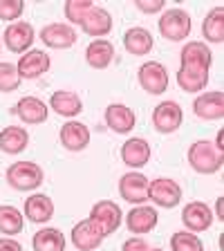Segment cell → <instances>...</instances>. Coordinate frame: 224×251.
<instances>
[{
    "label": "cell",
    "mask_w": 224,
    "mask_h": 251,
    "mask_svg": "<svg viewBox=\"0 0 224 251\" xmlns=\"http://www.w3.org/2000/svg\"><path fill=\"white\" fill-rule=\"evenodd\" d=\"M213 65L211 47L202 41H191L179 52V70H177V85L184 92L193 94L202 92L209 85V72Z\"/></svg>",
    "instance_id": "cell-1"
},
{
    "label": "cell",
    "mask_w": 224,
    "mask_h": 251,
    "mask_svg": "<svg viewBox=\"0 0 224 251\" xmlns=\"http://www.w3.org/2000/svg\"><path fill=\"white\" fill-rule=\"evenodd\" d=\"M186 157H188L191 168H193L195 173H199V175H213L224 164V152L218 151L211 139L193 141L186 152Z\"/></svg>",
    "instance_id": "cell-2"
},
{
    "label": "cell",
    "mask_w": 224,
    "mask_h": 251,
    "mask_svg": "<svg viewBox=\"0 0 224 251\" xmlns=\"http://www.w3.org/2000/svg\"><path fill=\"white\" fill-rule=\"evenodd\" d=\"M5 179L11 188L27 193V191H34L41 186L45 179V173L36 162H16L7 168Z\"/></svg>",
    "instance_id": "cell-3"
},
{
    "label": "cell",
    "mask_w": 224,
    "mask_h": 251,
    "mask_svg": "<svg viewBox=\"0 0 224 251\" xmlns=\"http://www.w3.org/2000/svg\"><path fill=\"white\" fill-rule=\"evenodd\" d=\"M191 29H193V21L188 11L179 9V7H173V9H166L159 18V34H162L166 41L179 43L184 38L191 36Z\"/></svg>",
    "instance_id": "cell-4"
},
{
    "label": "cell",
    "mask_w": 224,
    "mask_h": 251,
    "mask_svg": "<svg viewBox=\"0 0 224 251\" xmlns=\"http://www.w3.org/2000/svg\"><path fill=\"white\" fill-rule=\"evenodd\" d=\"M88 220L103 233V238H108V235H112L121 226L124 213H121V206L117 202H112V200H101V202H97L92 206Z\"/></svg>",
    "instance_id": "cell-5"
},
{
    "label": "cell",
    "mask_w": 224,
    "mask_h": 251,
    "mask_svg": "<svg viewBox=\"0 0 224 251\" xmlns=\"http://www.w3.org/2000/svg\"><path fill=\"white\" fill-rule=\"evenodd\" d=\"M148 200L159 209H175L182 202V186L171 177H157L148 184Z\"/></svg>",
    "instance_id": "cell-6"
},
{
    "label": "cell",
    "mask_w": 224,
    "mask_h": 251,
    "mask_svg": "<svg viewBox=\"0 0 224 251\" xmlns=\"http://www.w3.org/2000/svg\"><path fill=\"white\" fill-rule=\"evenodd\" d=\"M184 121V110L177 101H162L152 108V126L157 132L162 135H171V132L179 130V126Z\"/></svg>",
    "instance_id": "cell-7"
},
{
    "label": "cell",
    "mask_w": 224,
    "mask_h": 251,
    "mask_svg": "<svg viewBox=\"0 0 224 251\" xmlns=\"http://www.w3.org/2000/svg\"><path fill=\"white\" fill-rule=\"evenodd\" d=\"M139 85L148 94H164L168 90V70L159 61H146L137 72Z\"/></svg>",
    "instance_id": "cell-8"
},
{
    "label": "cell",
    "mask_w": 224,
    "mask_h": 251,
    "mask_svg": "<svg viewBox=\"0 0 224 251\" xmlns=\"http://www.w3.org/2000/svg\"><path fill=\"white\" fill-rule=\"evenodd\" d=\"M148 184H150V179L139 171H130V173H125V175H121V179H119L121 200L135 204V206L148 202Z\"/></svg>",
    "instance_id": "cell-9"
},
{
    "label": "cell",
    "mask_w": 224,
    "mask_h": 251,
    "mask_svg": "<svg viewBox=\"0 0 224 251\" xmlns=\"http://www.w3.org/2000/svg\"><path fill=\"white\" fill-rule=\"evenodd\" d=\"M2 41H5L7 50L14 54H25L27 50H31L34 41H36V31L31 27V23L18 21L7 25L5 34H2Z\"/></svg>",
    "instance_id": "cell-10"
},
{
    "label": "cell",
    "mask_w": 224,
    "mask_h": 251,
    "mask_svg": "<svg viewBox=\"0 0 224 251\" xmlns=\"http://www.w3.org/2000/svg\"><path fill=\"white\" fill-rule=\"evenodd\" d=\"M213 211H211L209 204L204 202H188L182 209V222L186 226V231L191 233H202V231H209L213 225Z\"/></svg>",
    "instance_id": "cell-11"
},
{
    "label": "cell",
    "mask_w": 224,
    "mask_h": 251,
    "mask_svg": "<svg viewBox=\"0 0 224 251\" xmlns=\"http://www.w3.org/2000/svg\"><path fill=\"white\" fill-rule=\"evenodd\" d=\"M125 226L128 231L135 235H146L159 222V213H157L155 206H146V204H139V206H132L128 213L124 215Z\"/></svg>",
    "instance_id": "cell-12"
},
{
    "label": "cell",
    "mask_w": 224,
    "mask_h": 251,
    "mask_svg": "<svg viewBox=\"0 0 224 251\" xmlns=\"http://www.w3.org/2000/svg\"><path fill=\"white\" fill-rule=\"evenodd\" d=\"M50 68H52L50 54L43 52V50H34V47L27 50L16 63V70H18L21 78H41Z\"/></svg>",
    "instance_id": "cell-13"
},
{
    "label": "cell",
    "mask_w": 224,
    "mask_h": 251,
    "mask_svg": "<svg viewBox=\"0 0 224 251\" xmlns=\"http://www.w3.org/2000/svg\"><path fill=\"white\" fill-rule=\"evenodd\" d=\"M193 112L204 121H218L224 117V94L220 90L202 92L193 101Z\"/></svg>",
    "instance_id": "cell-14"
},
{
    "label": "cell",
    "mask_w": 224,
    "mask_h": 251,
    "mask_svg": "<svg viewBox=\"0 0 224 251\" xmlns=\"http://www.w3.org/2000/svg\"><path fill=\"white\" fill-rule=\"evenodd\" d=\"M11 112H16V115L21 117L23 124L38 126V124H45L47 121V117H50V105L43 99H38V97H23V99L11 108Z\"/></svg>",
    "instance_id": "cell-15"
},
{
    "label": "cell",
    "mask_w": 224,
    "mask_h": 251,
    "mask_svg": "<svg viewBox=\"0 0 224 251\" xmlns=\"http://www.w3.org/2000/svg\"><path fill=\"white\" fill-rule=\"evenodd\" d=\"M105 117V126L117 135H128L137 124V115L135 110H130L124 103H110L103 112Z\"/></svg>",
    "instance_id": "cell-16"
},
{
    "label": "cell",
    "mask_w": 224,
    "mask_h": 251,
    "mask_svg": "<svg viewBox=\"0 0 224 251\" xmlns=\"http://www.w3.org/2000/svg\"><path fill=\"white\" fill-rule=\"evenodd\" d=\"M38 38L52 50H68L76 43V31L68 23H52V25L43 27Z\"/></svg>",
    "instance_id": "cell-17"
},
{
    "label": "cell",
    "mask_w": 224,
    "mask_h": 251,
    "mask_svg": "<svg viewBox=\"0 0 224 251\" xmlns=\"http://www.w3.org/2000/svg\"><path fill=\"white\" fill-rule=\"evenodd\" d=\"M58 139H61V146L70 152H78L88 148L90 144V128L81 121H68V124L61 126V132H58Z\"/></svg>",
    "instance_id": "cell-18"
},
{
    "label": "cell",
    "mask_w": 224,
    "mask_h": 251,
    "mask_svg": "<svg viewBox=\"0 0 224 251\" xmlns=\"http://www.w3.org/2000/svg\"><path fill=\"white\" fill-rule=\"evenodd\" d=\"M70 240H72V245L76 247L78 251H94L103 242V233H101L90 220H81V222H76V225L72 226Z\"/></svg>",
    "instance_id": "cell-19"
},
{
    "label": "cell",
    "mask_w": 224,
    "mask_h": 251,
    "mask_svg": "<svg viewBox=\"0 0 224 251\" xmlns=\"http://www.w3.org/2000/svg\"><path fill=\"white\" fill-rule=\"evenodd\" d=\"M121 162L130 168H144L150 162V144L144 137H130L121 146Z\"/></svg>",
    "instance_id": "cell-20"
},
{
    "label": "cell",
    "mask_w": 224,
    "mask_h": 251,
    "mask_svg": "<svg viewBox=\"0 0 224 251\" xmlns=\"http://www.w3.org/2000/svg\"><path fill=\"white\" fill-rule=\"evenodd\" d=\"M81 27H83V31L88 34V36L103 38V36H108L110 31H112V16H110L108 9L94 5L92 9L83 16Z\"/></svg>",
    "instance_id": "cell-21"
},
{
    "label": "cell",
    "mask_w": 224,
    "mask_h": 251,
    "mask_svg": "<svg viewBox=\"0 0 224 251\" xmlns=\"http://www.w3.org/2000/svg\"><path fill=\"white\" fill-rule=\"evenodd\" d=\"M54 215V202L45 193H34L25 200V218L34 225H45Z\"/></svg>",
    "instance_id": "cell-22"
},
{
    "label": "cell",
    "mask_w": 224,
    "mask_h": 251,
    "mask_svg": "<svg viewBox=\"0 0 224 251\" xmlns=\"http://www.w3.org/2000/svg\"><path fill=\"white\" fill-rule=\"evenodd\" d=\"M124 47L125 52L132 54V56H146L155 47V38H152V34L146 27H130L124 34Z\"/></svg>",
    "instance_id": "cell-23"
},
{
    "label": "cell",
    "mask_w": 224,
    "mask_h": 251,
    "mask_svg": "<svg viewBox=\"0 0 224 251\" xmlns=\"http://www.w3.org/2000/svg\"><path fill=\"white\" fill-rule=\"evenodd\" d=\"M50 108H52L56 115L65 117V119H72V117L83 112V101H81V97H78L76 92L56 90V92L50 97Z\"/></svg>",
    "instance_id": "cell-24"
},
{
    "label": "cell",
    "mask_w": 224,
    "mask_h": 251,
    "mask_svg": "<svg viewBox=\"0 0 224 251\" xmlns=\"http://www.w3.org/2000/svg\"><path fill=\"white\" fill-rule=\"evenodd\" d=\"M112 58H115V45L105 38H94L85 47V61L94 70H105L112 63Z\"/></svg>",
    "instance_id": "cell-25"
},
{
    "label": "cell",
    "mask_w": 224,
    "mask_h": 251,
    "mask_svg": "<svg viewBox=\"0 0 224 251\" xmlns=\"http://www.w3.org/2000/svg\"><path fill=\"white\" fill-rule=\"evenodd\" d=\"M29 146V132L23 126H7L0 130V151L7 155H18Z\"/></svg>",
    "instance_id": "cell-26"
},
{
    "label": "cell",
    "mask_w": 224,
    "mask_h": 251,
    "mask_svg": "<svg viewBox=\"0 0 224 251\" xmlns=\"http://www.w3.org/2000/svg\"><path fill=\"white\" fill-rule=\"evenodd\" d=\"M34 251H65V235L61 229L54 226H43L31 238Z\"/></svg>",
    "instance_id": "cell-27"
},
{
    "label": "cell",
    "mask_w": 224,
    "mask_h": 251,
    "mask_svg": "<svg viewBox=\"0 0 224 251\" xmlns=\"http://www.w3.org/2000/svg\"><path fill=\"white\" fill-rule=\"evenodd\" d=\"M202 36L209 43H222L224 41V9L213 7L202 21Z\"/></svg>",
    "instance_id": "cell-28"
},
{
    "label": "cell",
    "mask_w": 224,
    "mask_h": 251,
    "mask_svg": "<svg viewBox=\"0 0 224 251\" xmlns=\"http://www.w3.org/2000/svg\"><path fill=\"white\" fill-rule=\"evenodd\" d=\"M23 226H25V215L11 204H2L0 206V233L18 235L23 231Z\"/></svg>",
    "instance_id": "cell-29"
},
{
    "label": "cell",
    "mask_w": 224,
    "mask_h": 251,
    "mask_svg": "<svg viewBox=\"0 0 224 251\" xmlns=\"http://www.w3.org/2000/svg\"><path fill=\"white\" fill-rule=\"evenodd\" d=\"M171 249L173 251H204V242L199 235L184 229V231H175V233H173Z\"/></svg>",
    "instance_id": "cell-30"
},
{
    "label": "cell",
    "mask_w": 224,
    "mask_h": 251,
    "mask_svg": "<svg viewBox=\"0 0 224 251\" xmlns=\"http://www.w3.org/2000/svg\"><path fill=\"white\" fill-rule=\"evenodd\" d=\"M21 74L14 63H0V92H14L21 88Z\"/></svg>",
    "instance_id": "cell-31"
},
{
    "label": "cell",
    "mask_w": 224,
    "mask_h": 251,
    "mask_svg": "<svg viewBox=\"0 0 224 251\" xmlns=\"http://www.w3.org/2000/svg\"><path fill=\"white\" fill-rule=\"evenodd\" d=\"M94 7L92 0H68L65 2V18H68L72 25H81L83 16L88 14Z\"/></svg>",
    "instance_id": "cell-32"
},
{
    "label": "cell",
    "mask_w": 224,
    "mask_h": 251,
    "mask_svg": "<svg viewBox=\"0 0 224 251\" xmlns=\"http://www.w3.org/2000/svg\"><path fill=\"white\" fill-rule=\"evenodd\" d=\"M25 11L23 0H0V21H18Z\"/></svg>",
    "instance_id": "cell-33"
},
{
    "label": "cell",
    "mask_w": 224,
    "mask_h": 251,
    "mask_svg": "<svg viewBox=\"0 0 224 251\" xmlns=\"http://www.w3.org/2000/svg\"><path fill=\"white\" fill-rule=\"evenodd\" d=\"M135 5L141 14H157V11H162L166 7V2L164 0H137Z\"/></svg>",
    "instance_id": "cell-34"
},
{
    "label": "cell",
    "mask_w": 224,
    "mask_h": 251,
    "mask_svg": "<svg viewBox=\"0 0 224 251\" xmlns=\"http://www.w3.org/2000/svg\"><path fill=\"white\" fill-rule=\"evenodd\" d=\"M148 249H150V245H148L144 238H139V235L128 238V240L124 242V247H121V251H148Z\"/></svg>",
    "instance_id": "cell-35"
},
{
    "label": "cell",
    "mask_w": 224,
    "mask_h": 251,
    "mask_svg": "<svg viewBox=\"0 0 224 251\" xmlns=\"http://www.w3.org/2000/svg\"><path fill=\"white\" fill-rule=\"evenodd\" d=\"M0 251H23V245L14 238H0Z\"/></svg>",
    "instance_id": "cell-36"
},
{
    "label": "cell",
    "mask_w": 224,
    "mask_h": 251,
    "mask_svg": "<svg viewBox=\"0 0 224 251\" xmlns=\"http://www.w3.org/2000/svg\"><path fill=\"white\" fill-rule=\"evenodd\" d=\"M222 204H224V198H218V202H215V218L222 220Z\"/></svg>",
    "instance_id": "cell-37"
},
{
    "label": "cell",
    "mask_w": 224,
    "mask_h": 251,
    "mask_svg": "<svg viewBox=\"0 0 224 251\" xmlns=\"http://www.w3.org/2000/svg\"><path fill=\"white\" fill-rule=\"evenodd\" d=\"M148 251H164V249H157V247H155V249H152V247H150V249H148Z\"/></svg>",
    "instance_id": "cell-38"
},
{
    "label": "cell",
    "mask_w": 224,
    "mask_h": 251,
    "mask_svg": "<svg viewBox=\"0 0 224 251\" xmlns=\"http://www.w3.org/2000/svg\"><path fill=\"white\" fill-rule=\"evenodd\" d=\"M0 47H2V36H0Z\"/></svg>",
    "instance_id": "cell-39"
}]
</instances>
